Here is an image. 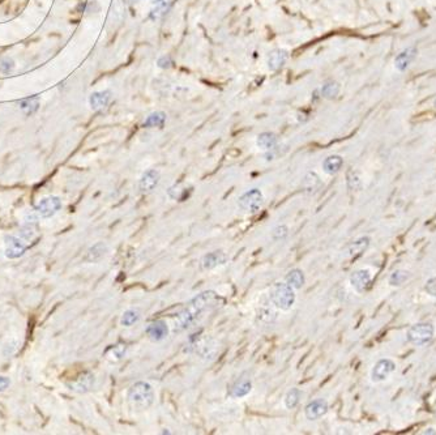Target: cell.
I'll use <instances>...</instances> for the list:
<instances>
[{
  "label": "cell",
  "mask_w": 436,
  "mask_h": 435,
  "mask_svg": "<svg viewBox=\"0 0 436 435\" xmlns=\"http://www.w3.org/2000/svg\"><path fill=\"white\" fill-rule=\"evenodd\" d=\"M346 184H348L349 190H361L362 188V180L359 178L358 173L354 172V170H349L346 173Z\"/></svg>",
  "instance_id": "d6a6232c"
},
{
  "label": "cell",
  "mask_w": 436,
  "mask_h": 435,
  "mask_svg": "<svg viewBox=\"0 0 436 435\" xmlns=\"http://www.w3.org/2000/svg\"><path fill=\"white\" fill-rule=\"evenodd\" d=\"M183 192L184 191L182 190L178 184H174V186L169 187V190H167V195H169V197L170 199H172V200H179L180 197H182V195H183Z\"/></svg>",
  "instance_id": "d590c367"
},
{
  "label": "cell",
  "mask_w": 436,
  "mask_h": 435,
  "mask_svg": "<svg viewBox=\"0 0 436 435\" xmlns=\"http://www.w3.org/2000/svg\"><path fill=\"white\" fill-rule=\"evenodd\" d=\"M157 66L161 70H169L172 67V59L170 55H163L157 60Z\"/></svg>",
  "instance_id": "f35d334b"
},
{
  "label": "cell",
  "mask_w": 436,
  "mask_h": 435,
  "mask_svg": "<svg viewBox=\"0 0 436 435\" xmlns=\"http://www.w3.org/2000/svg\"><path fill=\"white\" fill-rule=\"evenodd\" d=\"M344 165V158L338 155H332L323 161V170L328 175H334L341 170Z\"/></svg>",
  "instance_id": "d4e9b609"
},
{
  "label": "cell",
  "mask_w": 436,
  "mask_h": 435,
  "mask_svg": "<svg viewBox=\"0 0 436 435\" xmlns=\"http://www.w3.org/2000/svg\"><path fill=\"white\" fill-rule=\"evenodd\" d=\"M150 1L153 4H161V3H163V1H166V0H150Z\"/></svg>",
  "instance_id": "7bdbcfd3"
},
{
  "label": "cell",
  "mask_w": 436,
  "mask_h": 435,
  "mask_svg": "<svg viewBox=\"0 0 436 435\" xmlns=\"http://www.w3.org/2000/svg\"><path fill=\"white\" fill-rule=\"evenodd\" d=\"M141 318V314L138 309H128L122 314L120 324L123 327H132L138 323Z\"/></svg>",
  "instance_id": "f1b7e54d"
},
{
  "label": "cell",
  "mask_w": 436,
  "mask_h": 435,
  "mask_svg": "<svg viewBox=\"0 0 436 435\" xmlns=\"http://www.w3.org/2000/svg\"><path fill=\"white\" fill-rule=\"evenodd\" d=\"M155 393L150 383L139 380L127 391V401L136 412H145L154 404Z\"/></svg>",
  "instance_id": "7a4b0ae2"
},
{
  "label": "cell",
  "mask_w": 436,
  "mask_h": 435,
  "mask_svg": "<svg viewBox=\"0 0 436 435\" xmlns=\"http://www.w3.org/2000/svg\"><path fill=\"white\" fill-rule=\"evenodd\" d=\"M159 180H161V174H159L158 170H155V169H149V170L143 173V175H141L140 179H139V183H138L139 192L143 193V195L151 193L155 188H157Z\"/></svg>",
  "instance_id": "ba28073f"
},
{
  "label": "cell",
  "mask_w": 436,
  "mask_h": 435,
  "mask_svg": "<svg viewBox=\"0 0 436 435\" xmlns=\"http://www.w3.org/2000/svg\"><path fill=\"white\" fill-rule=\"evenodd\" d=\"M289 59V51L285 49H276L268 55V70L278 71L281 70Z\"/></svg>",
  "instance_id": "d6986e66"
},
{
  "label": "cell",
  "mask_w": 436,
  "mask_h": 435,
  "mask_svg": "<svg viewBox=\"0 0 436 435\" xmlns=\"http://www.w3.org/2000/svg\"><path fill=\"white\" fill-rule=\"evenodd\" d=\"M369 243H371V238L369 237H361V238L356 239L354 242H352L348 247V255L350 258H358L361 255L366 253L369 247Z\"/></svg>",
  "instance_id": "7402d4cb"
},
{
  "label": "cell",
  "mask_w": 436,
  "mask_h": 435,
  "mask_svg": "<svg viewBox=\"0 0 436 435\" xmlns=\"http://www.w3.org/2000/svg\"><path fill=\"white\" fill-rule=\"evenodd\" d=\"M394 370H396V363L389 358H383L373 365L371 370V380L373 383L384 382L389 378L390 374H393Z\"/></svg>",
  "instance_id": "9c48e42d"
},
{
  "label": "cell",
  "mask_w": 436,
  "mask_h": 435,
  "mask_svg": "<svg viewBox=\"0 0 436 435\" xmlns=\"http://www.w3.org/2000/svg\"><path fill=\"white\" fill-rule=\"evenodd\" d=\"M127 353V347L123 344H118L115 347H111L106 351V358L111 362H119L124 358Z\"/></svg>",
  "instance_id": "f546056e"
},
{
  "label": "cell",
  "mask_w": 436,
  "mask_h": 435,
  "mask_svg": "<svg viewBox=\"0 0 436 435\" xmlns=\"http://www.w3.org/2000/svg\"><path fill=\"white\" fill-rule=\"evenodd\" d=\"M435 335V327L434 324L427 323V322H421V323L413 324L406 332V340L410 344L415 347H423L429 344L430 341L434 339Z\"/></svg>",
  "instance_id": "277c9868"
},
{
  "label": "cell",
  "mask_w": 436,
  "mask_h": 435,
  "mask_svg": "<svg viewBox=\"0 0 436 435\" xmlns=\"http://www.w3.org/2000/svg\"><path fill=\"white\" fill-rule=\"evenodd\" d=\"M62 207H63V204H62L60 197L47 196V197H43L42 200L35 205L34 211L35 213L38 214L39 217L50 218L53 217L55 213H58V212L62 209Z\"/></svg>",
  "instance_id": "52a82bcc"
},
{
  "label": "cell",
  "mask_w": 436,
  "mask_h": 435,
  "mask_svg": "<svg viewBox=\"0 0 436 435\" xmlns=\"http://www.w3.org/2000/svg\"><path fill=\"white\" fill-rule=\"evenodd\" d=\"M251 391H252V382H251L250 378L240 376V378H238V379L231 383V386L229 387V391H227V395L231 399H243L247 395H250Z\"/></svg>",
  "instance_id": "9a60e30c"
},
{
  "label": "cell",
  "mask_w": 436,
  "mask_h": 435,
  "mask_svg": "<svg viewBox=\"0 0 436 435\" xmlns=\"http://www.w3.org/2000/svg\"><path fill=\"white\" fill-rule=\"evenodd\" d=\"M221 301L215 290H205L195 295L183 309L180 310L174 320V334H180L190 328L201 316V314L211 311L218 306Z\"/></svg>",
  "instance_id": "6da1fadb"
},
{
  "label": "cell",
  "mask_w": 436,
  "mask_h": 435,
  "mask_svg": "<svg viewBox=\"0 0 436 435\" xmlns=\"http://www.w3.org/2000/svg\"><path fill=\"white\" fill-rule=\"evenodd\" d=\"M95 386V376L93 372L85 371L82 374L73 379L72 382L67 383V387L71 391L77 393H86L89 391L93 390V387Z\"/></svg>",
  "instance_id": "7c38bea8"
},
{
  "label": "cell",
  "mask_w": 436,
  "mask_h": 435,
  "mask_svg": "<svg viewBox=\"0 0 436 435\" xmlns=\"http://www.w3.org/2000/svg\"><path fill=\"white\" fill-rule=\"evenodd\" d=\"M107 251H109V246L105 242H97L86 250L82 260L85 263H98L106 257Z\"/></svg>",
  "instance_id": "e0dca14e"
},
{
  "label": "cell",
  "mask_w": 436,
  "mask_h": 435,
  "mask_svg": "<svg viewBox=\"0 0 436 435\" xmlns=\"http://www.w3.org/2000/svg\"><path fill=\"white\" fill-rule=\"evenodd\" d=\"M256 145L261 151H272L278 147V139L273 132H261L256 139Z\"/></svg>",
  "instance_id": "cb8c5ba5"
},
{
  "label": "cell",
  "mask_w": 436,
  "mask_h": 435,
  "mask_svg": "<svg viewBox=\"0 0 436 435\" xmlns=\"http://www.w3.org/2000/svg\"><path fill=\"white\" fill-rule=\"evenodd\" d=\"M422 434L423 435H436V430L434 428H429V429H426Z\"/></svg>",
  "instance_id": "60d3db41"
},
{
  "label": "cell",
  "mask_w": 436,
  "mask_h": 435,
  "mask_svg": "<svg viewBox=\"0 0 436 435\" xmlns=\"http://www.w3.org/2000/svg\"><path fill=\"white\" fill-rule=\"evenodd\" d=\"M4 245H5V257L8 259H17V258L22 257L26 251V243L20 239L18 237H14V235H7L4 238Z\"/></svg>",
  "instance_id": "4fadbf2b"
},
{
  "label": "cell",
  "mask_w": 436,
  "mask_h": 435,
  "mask_svg": "<svg viewBox=\"0 0 436 435\" xmlns=\"http://www.w3.org/2000/svg\"><path fill=\"white\" fill-rule=\"evenodd\" d=\"M321 186H323V182H321L320 176L313 172L307 173L302 180V190L307 195H313L320 190Z\"/></svg>",
  "instance_id": "ffe728a7"
},
{
  "label": "cell",
  "mask_w": 436,
  "mask_h": 435,
  "mask_svg": "<svg viewBox=\"0 0 436 435\" xmlns=\"http://www.w3.org/2000/svg\"><path fill=\"white\" fill-rule=\"evenodd\" d=\"M264 205V193L259 188H251L242 193L238 199V207L244 213L255 214Z\"/></svg>",
  "instance_id": "5b68a950"
},
{
  "label": "cell",
  "mask_w": 436,
  "mask_h": 435,
  "mask_svg": "<svg viewBox=\"0 0 436 435\" xmlns=\"http://www.w3.org/2000/svg\"><path fill=\"white\" fill-rule=\"evenodd\" d=\"M169 326L166 323L165 320H154L146 326L145 328V335L148 336V339L153 343H159V341H163L166 337L169 336Z\"/></svg>",
  "instance_id": "5bb4252c"
},
{
  "label": "cell",
  "mask_w": 436,
  "mask_h": 435,
  "mask_svg": "<svg viewBox=\"0 0 436 435\" xmlns=\"http://www.w3.org/2000/svg\"><path fill=\"white\" fill-rule=\"evenodd\" d=\"M11 384V380L8 379L7 376H0V392H3L4 390H7L8 387Z\"/></svg>",
  "instance_id": "ab89813d"
},
{
  "label": "cell",
  "mask_w": 436,
  "mask_h": 435,
  "mask_svg": "<svg viewBox=\"0 0 436 435\" xmlns=\"http://www.w3.org/2000/svg\"><path fill=\"white\" fill-rule=\"evenodd\" d=\"M425 290L430 297L436 298V277H431L427 280V282L425 285Z\"/></svg>",
  "instance_id": "8d00e7d4"
},
{
  "label": "cell",
  "mask_w": 436,
  "mask_h": 435,
  "mask_svg": "<svg viewBox=\"0 0 436 435\" xmlns=\"http://www.w3.org/2000/svg\"><path fill=\"white\" fill-rule=\"evenodd\" d=\"M167 11H169V4L166 1L161 4H155V8L150 12V18L151 20H158L162 16H165Z\"/></svg>",
  "instance_id": "e575fe53"
},
{
  "label": "cell",
  "mask_w": 436,
  "mask_h": 435,
  "mask_svg": "<svg viewBox=\"0 0 436 435\" xmlns=\"http://www.w3.org/2000/svg\"><path fill=\"white\" fill-rule=\"evenodd\" d=\"M417 54H418V51L413 46L402 50L401 53L394 58V67H396V70L400 71V72H404V71L408 70L409 66L413 63V60L417 58Z\"/></svg>",
  "instance_id": "ac0fdd59"
},
{
  "label": "cell",
  "mask_w": 436,
  "mask_h": 435,
  "mask_svg": "<svg viewBox=\"0 0 436 435\" xmlns=\"http://www.w3.org/2000/svg\"><path fill=\"white\" fill-rule=\"evenodd\" d=\"M435 105H436V101H435Z\"/></svg>",
  "instance_id": "ee69618b"
},
{
  "label": "cell",
  "mask_w": 436,
  "mask_h": 435,
  "mask_svg": "<svg viewBox=\"0 0 436 435\" xmlns=\"http://www.w3.org/2000/svg\"><path fill=\"white\" fill-rule=\"evenodd\" d=\"M284 281L288 282L292 289L300 290L306 284V276H304V272L300 268H292L285 274Z\"/></svg>",
  "instance_id": "44dd1931"
},
{
  "label": "cell",
  "mask_w": 436,
  "mask_h": 435,
  "mask_svg": "<svg viewBox=\"0 0 436 435\" xmlns=\"http://www.w3.org/2000/svg\"><path fill=\"white\" fill-rule=\"evenodd\" d=\"M229 260L227 254L223 250H215L212 253H208L200 260V269L201 270H213L218 267L225 265Z\"/></svg>",
  "instance_id": "30bf717a"
},
{
  "label": "cell",
  "mask_w": 436,
  "mask_h": 435,
  "mask_svg": "<svg viewBox=\"0 0 436 435\" xmlns=\"http://www.w3.org/2000/svg\"><path fill=\"white\" fill-rule=\"evenodd\" d=\"M20 109L24 111L25 115H32L39 109V98L38 97H32V98L21 99L18 102Z\"/></svg>",
  "instance_id": "1f68e13d"
},
{
  "label": "cell",
  "mask_w": 436,
  "mask_h": 435,
  "mask_svg": "<svg viewBox=\"0 0 436 435\" xmlns=\"http://www.w3.org/2000/svg\"><path fill=\"white\" fill-rule=\"evenodd\" d=\"M273 303L271 302L269 297L267 301L260 302V306L256 310V320L263 324H272L275 323L277 319V311Z\"/></svg>",
  "instance_id": "2e32d148"
},
{
  "label": "cell",
  "mask_w": 436,
  "mask_h": 435,
  "mask_svg": "<svg viewBox=\"0 0 436 435\" xmlns=\"http://www.w3.org/2000/svg\"><path fill=\"white\" fill-rule=\"evenodd\" d=\"M161 434H166V435H170V434H171V432H170L169 429H163V430H162V432H161Z\"/></svg>",
  "instance_id": "b9f144b4"
},
{
  "label": "cell",
  "mask_w": 436,
  "mask_h": 435,
  "mask_svg": "<svg viewBox=\"0 0 436 435\" xmlns=\"http://www.w3.org/2000/svg\"><path fill=\"white\" fill-rule=\"evenodd\" d=\"M13 68H14V62L12 59H9V58L4 59L3 62L0 63V72L4 75H8L9 72H12Z\"/></svg>",
  "instance_id": "74e56055"
},
{
  "label": "cell",
  "mask_w": 436,
  "mask_h": 435,
  "mask_svg": "<svg viewBox=\"0 0 436 435\" xmlns=\"http://www.w3.org/2000/svg\"><path fill=\"white\" fill-rule=\"evenodd\" d=\"M288 237H289L288 225L280 224L277 225V226H275L273 230H272V239H273L275 242H282V241H285Z\"/></svg>",
  "instance_id": "836d02e7"
},
{
  "label": "cell",
  "mask_w": 436,
  "mask_h": 435,
  "mask_svg": "<svg viewBox=\"0 0 436 435\" xmlns=\"http://www.w3.org/2000/svg\"><path fill=\"white\" fill-rule=\"evenodd\" d=\"M268 297L276 309L280 311H289L296 302L295 289H292L285 281H276L268 291Z\"/></svg>",
  "instance_id": "3957f363"
},
{
  "label": "cell",
  "mask_w": 436,
  "mask_h": 435,
  "mask_svg": "<svg viewBox=\"0 0 436 435\" xmlns=\"http://www.w3.org/2000/svg\"><path fill=\"white\" fill-rule=\"evenodd\" d=\"M110 99H111V91L110 90H101V91H94L89 97V105L92 107V110H101L103 107L109 105Z\"/></svg>",
  "instance_id": "603a6c76"
},
{
  "label": "cell",
  "mask_w": 436,
  "mask_h": 435,
  "mask_svg": "<svg viewBox=\"0 0 436 435\" xmlns=\"http://www.w3.org/2000/svg\"><path fill=\"white\" fill-rule=\"evenodd\" d=\"M166 112L163 111H154L146 116L144 120L143 126L145 128H155V127H162L166 123Z\"/></svg>",
  "instance_id": "4316f807"
},
{
  "label": "cell",
  "mask_w": 436,
  "mask_h": 435,
  "mask_svg": "<svg viewBox=\"0 0 436 435\" xmlns=\"http://www.w3.org/2000/svg\"><path fill=\"white\" fill-rule=\"evenodd\" d=\"M349 284L357 293L364 294L369 290L371 285H372V274L368 269H357L350 274Z\"/></svg>",
  "instance_id": "8992f818"
},
{
  "label": "cell",
  "mask_w": 436,
  "mask_h": 435,
  "mask_svg": "<svg viewBox=\"0 0 436 435\" xmlns=\"http://www.w3.org/2000/svg\"><path fill=\"white\" fill-rule=\"evenodd\" d=\"M410 278V273H409L408 270L405 269H397L392 272L388 278V284L390 286H394V288H398V286H401L404 285L406 281Z\"/></svg>",
  "instance_id": "83f0119b"
},
{
  "label": "cell",
  "mask_w": 436,
  "mask_h": 435,
  "mask_svg": "<svg viewBox=\"0 0 436 435\" xmlns=\"http://www.w3.org/2000/svg\"><path fill=\"white\" fill-rule=\"evenodd\" d=\"M329 411V404L325 399H315V400L310 401L304 407V417L308 420V421H317L320 420L321 417H324L325 414Z\"/></svg>",
  "instance_id": "8fae6325"
},
{
  "label": "cell",
  "mask_w": 436,
  "mask_h": 435,
  "mask_svg": "<svg viewBox=\"0 0 436 435\" xmlns=\"http://www.w3.org/2000/svg\"><path fill=\"white\" fill-rule=\"evenodd\" d=\"M341 90V87L338 83L336 81H327L325 84L323 85V88H321V95H323L324 98L327 99H333L336 98Z\"/></svg>",
  "instance_id": "4dcf8cb0"
},
{
  "label": "cell",
  "mask_w": 436,
  "mask_h": 435,
  "mask_svg": "<svg viewBox=\"0 0 436 435\" xmlns=\"http://www.w3.org/2000/svg\"><path fill=\"white\" fill-rule=\"evenodd\" d=\"M303 397V391L296 388V387H292L288 392L285 393V397H284V404H285L286 409H294L300 404V400Z\"/></svg>",
  "instance_id": "484cf974"
}]
</instances>
